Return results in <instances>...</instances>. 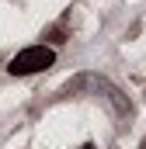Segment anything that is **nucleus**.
I'll return each mask as SVG.
<instances>
[{"label": "nucleus", "instance_id": "1", "mask_svg": "<svg viewBox=\"0 0 146 149\" xmlns=\"http://www.w3.org/2000/svg\"><path fill=\"white\" fill-rule=\"evenodd\" d=\"M56 63V52L52 49H45V45H32V49H25V52H18L14 59H11V73L14 76H28V73H38V70H49Z\"/></svg>", "mask_w": 146, "mask_h": 149}, {"label": "nucleus", "instance_id": "2", "mask_svg": "<svg viewBox=\"0 0 146 149\" xmlns=\"http://www.w3.org/2000/svg\"><path fill=\"white\" fill-rule=\"evenodd\" d=\"M80 149H94V146H91V142H87V146H80Z\"/></svg>", "mask_w": 146, "mask_h": 149}]
</instances>
